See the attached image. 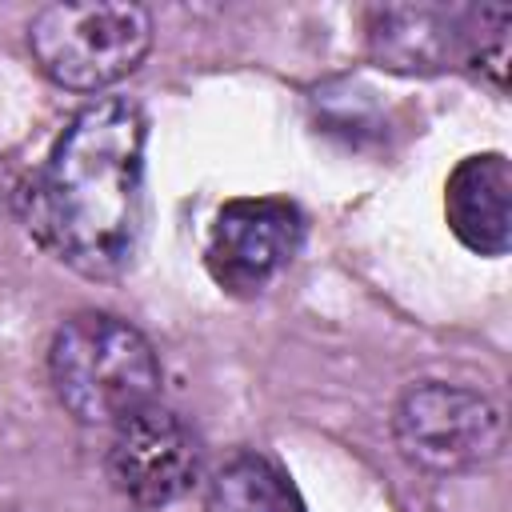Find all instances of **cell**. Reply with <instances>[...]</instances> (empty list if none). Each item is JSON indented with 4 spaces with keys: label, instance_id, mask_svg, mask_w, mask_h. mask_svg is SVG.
I'll list each match as a JSON object with an SVG mask.
<instances>
[{
    "label": "cell",
    "instance_id": "ba28073f",
    "mask_svg": "<svg viewBox=\"0 0 512 512\" xmlns=\"http://www.w3.org/2000/svg\"><path fill=\"white\" fill-rule=\"evenodd\" d=\"M368 52L392 72H440L464 64V8L388 4L368 12Z\"/></svg>",
    "mask_w": 512,
    "mask_h": 512
},
{
    "label": "cell",
    "instance_id": "30bf717a",
    "mask_svg": "<svg viewBox=\"0 0 512 512\" xmlns=\"http://www.w3.org/2000/svg\"><path fill=\"white\" fill-rule=\"evenodd\" d=\"M508 28L512 8L504 4H472L464 8V64L488 76L496 88L508 84Z\"/></svg>",
    "mask_w": 512,
    "mask_h": 512
},
{
    "label": "cell",
    "instance_id": "277c9868",
    "mask_svg": "<svg viewBox=\"0 0 512 512\" xmlns=\"http://www.w3.org/2000/svg\"><path fill=\"white\" fill-rule=\"evenodd\" d=\"M396 444L412 464L432 472H464L496 460L504 452V416L500 408L460 384H416L400 396L396 416Z\"/></svg>",
    "mask_w": 512,
    "mask_h": 512
},
{
    "label": "cell",
    "instance_id": "8992f818",
    "mask_svg": "<svg viewBox=\"0 0 512 512\" xmlns=\"http://www.w3.org/2000/svg\"><path fill=\"white\" fill-rule=\"evenodd\" d=\"M304 244V212L284 196L224 200L212 216L204 264L224 292L256 296L268 288Z\"/></svg>",
    "mask_w": 512,
    "mask_h": 512
},
{
    "label": "cell",
    "instance_id": "5b68a950",
    "mask_svg": "<svg viewBox=\"0 0 512 512\" xmlns=\"http://www.w3.org/2000/svg\"><path fill=\"white\" fill-rule=\"evenodd\" d=\"M200 436L192 424L160 404H148L116 424L104 452L112 488L140 512H156L192 492L200 480Z\"/></svg>",
    "mask_w": 512,
    "mask_h": 512
},
{
    "label": "cell",
    "instance_id": "7a4b0ae2",
    "mask_svg": "<svg viewBox=\"0 0 512 512\" xmlns=\"http://www.w3.org/2000/svg\"><path fill=\"white\" fill-rule=\"evenodd\" d=\"M48 376L60 404L80 424L116 428L132 412L156 404L160 392V360L152 340L112 312L68 316L52 336Z\"/></svg>",
    "mask_w": 512,
    "mask_h": 512
},
{
    "label": "cell",
    "instance_id": "52a82bcc",
    "mask_svg": "<svg viewBox=\"0 0 512 512\" xmlns=\"http://www.w3.org/2000/svg\"><path fill=\"white\" fill-rule=\"evenodd\" d=\"M452 236L480 256H504L512 244V164L504 152L464 156L444 184Z\"/></svg>",
    "mask_w": 512,
    "mask_h": 512
},
{
    "label": "cell",
    "instance_id": "6da1fadb",
    "mask_svg": "<svg viewBox=\"0 0 512 512\" xmlns=\"http://www.w3.org/2000/svg\"><path fill=\"white\" fill-rule=\"evenodd\" d=\"M148 120L124 96L84 104L28 188V228L72 272L120 276L144 228Z\"/></svg>",
    "mask_w": 512,
    "mask_h": 512
},
{
    "label": "cell",
    "instance_id": "9c48e42d",
    "mask_svg": "<svg viewBox=\"0 0 512 512\" xmlns=\"http://www.w3.org/2000/svg\"><path fill=\"white\" fill-rule=\"evenodd\" d=\"M204 512H308L288 472L264 452H232L204 484Z\"/></svg>",
    "mask_w": 512,
    "mask_h": 512
},
{
    "label": "cell",
    "instance_id": "3957f363",
    "mask_svg": "<svg viewBox=\"0 0 512 512\" xmlns=\"http://www.w3.org/2000/svg\"><path fill=\"white\" fill-rule=\"evenodd\" d=\"M28 48L52 84L100 92L144 64L152 48V16L140 4L112 0L44 4L28 20Z\"/></svg>",
    "mask_w": 512,
    "mask_h": 512
}]
</instances>
